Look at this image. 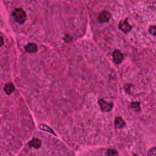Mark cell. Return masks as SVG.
I'll return each instance as SVG.
<instances>
[{
    "instance_id": "6da1fadb",
    "label": "cell",
    "mask_w": 156,
    "mask_h": 156,
    "mask_svg": "<svg viewBox=\"0 0 156 156\" xmlns=\"http://www.w3.org/2000/svg\"><path fill=\"white\" fill-rule=\"evenodd\" d=\"M14 20L19 24H23L26 20V15L23 9L21 8L15 9L12 13Z\"/></svg>"
},
{
    "instance_id": "7a4b0ae2",
    "label": "cell",
    "mask_w": 156,
    "mask_h": 156,
    "mask_svg": "<svg viewBox=\"0 0 156 156\" xmlns=\"http://www.w3.org/2000/svg\"><path fill=\"white\" fill-rule=\"evenodd\" d=\"M118 28L120 31H123V32L128 33L131 31L132 27L129 25L128 19H125L124 20L120 21L118 25Z\"/></svg>"
},
{
    "instance_id": "3957f363",
    "label": "cell",
    "mask_w": 156,
    "mask_h": 156,
    "mask_svg": "<svg viewBox=\"0 0 156 156\" xmlns=\"http://www.w3.org/2000/svg\"><path fill=\"white\" fill-rule=\"evenodd\" d=\"M99 104L101 107L102 111L103 112H109L113 108L112 102H108L103 99H101L99 101Z\"/></svg>"
},
{
    "instance_id": "277c9868",
    "label": "cell",
    "mask_w": 156,
    "mask_h": 156,
    "mask_svg": "<svg viewBox=\"0 0 156 156\" xmlns=\"http://www.w3.org/2000/svg\"><path fill=\"white\" fill-rule=\"evenodd\" d=\"M113 59L116 64H120L124 59V55L119 50H115L113 53Z\"/></svg>"
},
{
    "instance_id": "5b68a950",
    "label": "cell",
    "mask_w": 156,
    "mask_h": 156,
    "mask_svg": "<svg viewBox=\"0 0 156 156\" xmlns=\"http://www.w3.org/2000/svg\"><path fill=\"white\" fill-rule=\"evenodd\" d=\"M111 17V14H110L107 11H104L100 14L98 16V21L100 23H105L109 21Z\"/></svg>"
},
{
    "instance_id": "8992f818",
    "label": "cell",
    "mask_w": 156,
    "mask_h": 156,
    "mask_svg": "<svg viewBox=\"0 0 156 156\" xmlns=\"http://www.w3.org/2000/svg\"><path fill=\"white\" fill-rule=\"evenodd\" d=\"M25 50L30 53H34L37 51L38 47L36 43H29L25 47Z\"/></svg>"
},
{
    "instance_id": "52a82bcc",
    "label": "cell",
    "mask_w": 156,
    "mask_h": 156,
    "mask_svg": "<svg viewBox=\"0 0 156 156\" xmlns=\"http://www.w3.org/2000/svg\"><path fill=\"white\" fill-rule=\"evenodd\" d=\"M28 145L31 148H35V149H38L40 146H41L42 142H41V140L38 139V138H34L28 143Z\"/></svg>"
},
{
    "instance_id": "ba28073f",
    "label": "cell",
    "mask_w": 156,
    "mask_h": 156,
    "mask_svg": "<svg viewBox=\"0 0 156 156\" xmlns=\"http://www.w3.org/2000/svg\"><path fill=\"white\" fill-rule=\"evenodd\" d=\"M115 126L116 128L122 129L124 127L126 126V123L122 118L120 117H118L115 118Z\"/></svg>"
},
{
    "instance_id": "9c48e42d",
    "label": "cell",
    "mask_w": 156,
    "mask_h": 156,
    "mask_svg": "<svg viewBox=\"0 0 156 156\" xmlns=\"http://www.w3.org/2000/svg\"><path fill=\"white\" fill-rule=\"evenodd\" d=\"M4 91L8 95H10L15 90V86L12 82H8L4 86Z\"/></svg>"
},
{
    "instance_id": "30bf717a",
    "label": "cell",
    "mask_w": 156,
    "mask_h": 156,
    "mask_svg": "<svg viewBox=\"0 0 156 156\" xmlns=\"http://www.w3.org/2000/svg\"><path fill=\"white\" fill-rule=\"evenodd\" d=\"M39 128H40V129H42V131H46V132H49V133H51V134H53V135H55L56 136V134L54 133V132L53 130H52L49 128V127H48L47 125H45V124H40L39 126Z\"/></svg>"
},
{
    "instance_id": "8fae6325",
    "label": "cell",
    "mask_w": 156,
    "mask_h": 156,
    "mask_svg": "<svg viewBox=\"0 0 156 156\" xmlns=\"http://www.w3.org/2000/svg\"><path fill=\"white\" fill-rule=\"evenodd\" d=\"M107 154L109 155H114L118 154V153L115 149H110L107 151Z\"/></svg>"
},
{
    "instance_id": "7c38bea8",
    "label": "cell",
    "mask_w": 156,
    "mask_h": 156,
    "mask_svg": "<svg viewBox=\"0 0 156 156\" xmlns=\"http://www.w3.org/2000/svg\"><path fill=\"white\" fill-rule=\"evenodd\" d=\"M148 155H155V148L154 147L149 150Z\"/></svg>"
},
{
    "instance_id": "4fadbf2b",
    "label": "cell",
    "mask_w": 156,
    "mask_h": 156,
    "mask_svg": "<svg viewBox=\"0 0 156 156\" xmlns=\"http://www.w3.org/2000/svg\"><path fill=\"white\" fill-rule=\"evenodd\" d=\"M131 107L133 108H137V107H140V103L138 102H133L131 104Z\"/></svg>"
},
{
    "instance_id": "5bb4252c",
    "label": "cell",
    "mask_w": 156,
    "mask_h": 156,
    "mask_svg": "<svg viewBox=\"0 0 156 156\" xmlns=\"http://www.w3.org/2000/svg\"><path fill=\"white\" fill-rule=\"evenodd\" d=\"M150 30H149V32L151 34H152L153 35L155 36V27L154 26H151V27H150Z\"/></svg>"
},
{
    "instance_id": "9a60e30c",
    "label": "cell",
    "mask_w": 156,
    "mask_h": 156,
    "mask_svg": "<svg viewBox=\"0 0 156 156\" xmlns=\"http://www.w3.org/2000/svg\"><path fill=\"white\" fill-rule=\"evenodd\" d=\"M1 47H2V46L3 45V44H4V42H3V37L1 36Z\"/></svg>"
}]
</instances>
